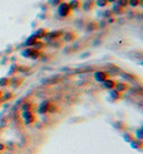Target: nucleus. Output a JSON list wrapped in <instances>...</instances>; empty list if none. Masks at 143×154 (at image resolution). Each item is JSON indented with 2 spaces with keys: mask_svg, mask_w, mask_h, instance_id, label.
<instances>
[{
  "mask_svg": "<svg viewBox=\"0 0 143 154\" xmlns=\"http://www.w3.org/2000/svg\"><path fill=\"white\" fill-rule=\"evenodd\" d=\"M57 11H58V15H59L60 17H63V18H67L69 17L70 15H72V11L73 10L69 8V6L67 2H62L58 5V8H57Z\"/></svg>",
  "mask_w": 143,
  "mask_h": 154,
  "instance_id": "nucleus-1",
  "label": "nucleus"
},
{
  "mask_svg": "<svg viewBox=\"0 0 143 154\" xmlns=\"http://www.w3.org/2000/svg\"><path fill=\"white\" fill-rule=\"evenodd\" d=\"M23 55L35 60V59H38L40 56V52L38 51V50H36V48H27L26 51L23 52Z\"/></svg>",
  "mask_w": 143,
  "mask_h": 154,
  "instance_id": "nucleus-2",
  "label": "nucleus"
},
{
  "mask_svg": "<svg viewBox=\"0 0 143 154\" xmlns=\"http://www.w3.org/2000/svg\"><path fill=\"white\" fill-rule=\"evenodd\" d=\"M23 118H25V123L27 125H32L36 121V116L34 115L32 110H26V112H23Z\"/></svg>",
  "mask_w": 143,
  "mask_h": 154,
  "instance_id": "nucleus-3",
  "label": "nucleus"
},
{
  "mask_svg": "<svg viewBox=\"0 0 143 154\" xmlns=\"http://www.w3.org/2000/svg\"><path fill=\"white\" fill-rule=\"evenodd\" d=\"M94 79L96 80L97 82H104L105 80L109 79V73L105 72V71H97L94 73Z\"/></svg>",
  "mask_w": 143,
  "mask_h": 154,
  "instance_id": "nucleus-4",
  "label": "nucleus"
},
{
  "mask_svg": "<svg viewBox=\"0 0 143 154\" xmlns=\"http://www.w3.org/2000/svg\"><path fill=\"white\" fill-rule=\"evenodd\" d=\"M114 89L123 94L124 91H128V90H129L130 86H129V83H126V82H116L115 88H114Z\"/></svg>",
  "mask_w": 143,
  "mask_h": 154,
  "instance_id": "nucleus-5",
  "label": "nucleus"
},
{
  "mask_svg": "<svg viewBox=\"0 0 143 154\" xmlns=\"http://www.w3.org/2000/svg\"><path fill=\"white\" fill-rule=\"evenodd\" d=\"M67 4H68L69 8H70L72 10H77L82 7L83 1H82V0H72V1H69V2H67Z\"/></svg>",
  "mask_w": 143,
  "mask_h": 154,
  "instance_id": "nucleus-6",
  "label": "nucleus"
},
{
  "mask_svg": "<svg viewBox=\"0 0 143 154\" xmlns=\"http://www.w3.org/2000/svg\"><path fill=\"white\" fill-rule=\"evenodd\" d=\"M103 84H104V87H105L106 89H109V90H113V89L115 88V84H116V81L113 79H109L105 80L104 82H103Z\"/></svg>",
  "mask_w": 143,
  "mask_h": 154,
  "instance_id": "nucleus-7",
  "label": "nucleus"
},
{
  "mask_svg": "<svg viewBox=\"0 0 143 154\" xmlns=\"http://www.w3.org/2000/svg\"><path fill=\"white\" fill-rule=\"evenodd\" d=\"M94 6H95L94 1H92V0H87V1H85V2L82 4V8H83L85 11H89V10H92L93 8H94Z\"/></svg>",
  "mask_w": 143,
  "mask_h": 154,
  "instance_id": "nucleus-8",
  "label": "nucleus"
},
{
  "mask_svg": "<svg viewBox=\"0 0 143 154\" xmlns=\"http://www.w3.org/2000/svg\"><path fill=\"white\" fill-rule=\"evenodd\" d=\"M111 98L113 99V100H121V99L123 98V94L122 92H120V91H117V90H115V89H113L111 91Z\"/></svg>",
  "mask_w": 143,
  "mask_h": 154,
  "instance_id": "nucleus-9",
  "label": "nucleus"
},
{
  "mask_svg": "<svg viewBox=\"0 0 143 154\" xmlns=\"http://www.w3.org/2000/svg\"><path fill=\"white\" fill-rule=\"evenodd\" d=\"M76 38V33L75 32H67L64 34V41L65 42H72Z\"/></svg>",
  "mask_w": 143,
  "mask_h": 154,
  "instance_id": "nucleus-10",
  "label": "nucleus"
},
{
  "mask_svg": "<svg viewBox=\"0 0 143 154\" xmlns=\"http://www.w3.org/2000/svg\"><path fill=\"white\" fill-rule=\"evenodd\" d=\"M49 105H51V103H48V101H45V103H43L42 105L39 106V108H38L39 112H40V114H46V112H48V109H49Z\"/></svg>",
  "mask_w": 143,
  "mask_h": 154,
  "instance_id": "nucleus-11",
  "label": "nucleus"
},
{
  "mask_svg": "<svg viewBox=\"0 0 143 154\" xmlns=\"http://www.w3.org/2000/svg\"><path fill=\"white\" fill-rule=\"evenodd\" d=\"M47 34H48V31H47L46 28H40V29H38L37 33L35 34V35H36L37 38L39 39V38H43V37H45V36H47Z\"/></svg>",
  "mask_w": 143,
  "mask_h": 154,
  "instance_id": "nucleus-12",
  "label": "nucleus"
},
{
  "mask_svg": "<svg viewBox=\"0 0 143 154\" xmlns=\"http://www.w3.org/2000/svg\"><path fill=\"white\" fill-rule=\"evenodd\" d=\"M131 145L134 150H138V151H141L142 150V142L141 141H132L131 142Z\"/></svg>",
  "mask_w": 143,
  "mask_h": 154,
  "instance_id": "nucleus-13",
  "label": "nucleus"
},
{
  "mask_svg": "<svg viewBox=\"0 0 143 154\" xmlns=\"http://www.w3.org/2000/svg\"><path fill=\"white\" fill-rule=\"evenodd\" d=\"M94 4L96 6H98V7H101V8H106L107 6L110 5V4L107 2V0H95Z\"/></svg>",
  "mask_w": 143,
  "mask_h": 154,
  "instance_id": "nucleus-14",
  "label": "nucleus"
},
{
  "mask_svg": "<svg viewBox=\"0 0 143 154\" xmlns=\"http://www.w3.org/2000/svg\"><path fill=\"white\" fill-rule=\"evenodd\" d=\"M38 42V38L36 35H34V36H32V37H29V39L27 41V44L28 46H35V44Z\"/></svg>",
  "mask_w": 143,
  "mask_h": 154,
  "instance_id": "nucleus-15",
  "label": "nucleus"
},
{
  "mask_svg": "<svg viewBox=\"0 0 143 154\" xmlns=\"http://www.w3.org/2000/svg\"><path fill=\"white\" fill-rule=\"evenodd\" d=\"M47 36L49 38H59L60 36H63V32H59V31H57V32H53V33H48L47 34Z\"/></svg>",
  "mask_w": 143,
  "mask_h": 154,
  "instance_id": "nucleus-16",
  "label": "nucleus"
},
{
  "mask_svg": "<svg viewBox=\"0 0 143 154\" xmlns=\"http://www.w3.org/2000/svg\"><path fill=\"white\" fill-rule=\"evenodd\" d=\"M10 79L9 78H1L0 79V87H7L10 84Z\"/></svg>",
  "mask_w": 143,
  "mask_h": 154,
  "instance_id": "nucleus-17",
  "label": "nucleus"
},
{
  "mask_svg": "<svg viewBox=\"0 0 143 154\" xmlns=\"http://www.w3.org/2000/svg\"><path fill=\"white\" fill-rule=\"evenodd\" d=\"M124 140L126 141V142L131 143L132 141L135 140V136H134L133 134H131V133H125V134H124Z\"/></svg>",
  "mask_w": 143,
  "mask_h": 154,
  "instance_id": "nucleus-18",
  "label": "nucleus"
},
{
  "mask_svg": "<svg viewBox=\"0 0 143 154\" xmlns=\"http://www.w3.org/2000/svg\"><path fill=\"white\" fill-rule=\"evenodd\" d=\"M116 5H119L122 8H125L129 6V0H116Z\"/></svg>",
  "mask_w": 143,
  "mask_h": 154,
  "instance_id": "nucleus-19",
  "label": "nucleus"
},
{
  "mask_svg": "<svg viewBox=\"0 0 143 154\" xmlns=\"http://www.w3.org/2000/svg\"><path fill=\"white\" fill-rule=\"evenodd\" d=\"M142 4V0H129V6L132 7H138Z\"/></svg>",
  "mask_w": 143,
  "mask_h": 154,
  "instance_id": "nucleus-20",
  "label": "nucleus"
},
{
  "mask_svg": "<svg viewBox=\"0 0 143 154\" xmlns=\"http://www.w3.org/2000/svg\"><path fill=\"white\" fill-rule=\"evenodd\" d=\"M123 10H124V8H122V7H120L119 5H116L115 7L113 8V14H114V13H115V14H123V13H124Z\"/></svg>",
  "mask_w": 143,
  "mask_h": 154,
  "instance_id": "nucleus-21",
  "label": "nucleus"
},
{
  "mask_svg": "<svg viewBox=\"0 0 143 154\" xmlns=\"http://www.w3.org/2000/svg\"><path fill=\"white\" fill-rule=\"evenodd\" d=\"M104 17H110V16H112L113 15V13H112L111 10H105V13H104Z\"/></svg>",
  "mask_w": 143,
  "mask_h": 154,
  "instance_id": "nucleus-22",
  "label": "nucleus"
},
{
  "mask_svg": "<svg viewBox=\"0 0 143 154\" xmlns=\"http://www.w3.org/2000/svg\"><path fill=\"white\" fill-rule=\"evenodd\" d=\"M51 1H53L51 4H53L54 6H58L59 4H62V2H63V0H51Z\"/></svg>",
  "mask_w": 143,
  "mask_h": 154,
  "instance_id": "nucleus-23",
  "label": "nucleus"
},
{
  "mask_svg": "<svg viewBox=\"0 0 143 154\" xmlns=\"http://www.w3.org/2000/svg\"><path fill=\"white\" fill-rule=\"evenodd\" d=\"M6 149V146L4 144H0V152H2V151H4V150Z\"/></svg>",
  "mask_w": 143,
  "mask_h": 154,
  "instance_id": "nucleus-24",
  "label": "nucleus"
},
{
  "mask_svg": "<svg viewBox=\"0 0 143 154\" xmlns=\"http://www.w3.org/2000/svg\"><path fill=\"white\" fill-rule=\"evenodd\" d=\"M107 2L109 4H114V2H116V0H107Z\"/></svg>",
  "mask_w": 143,
  "mask_h": 154,
  "instance_id": "nucleus-25",
  "label": "nucleus"
},
{
  "mask_svg": "<svg viewBox=\"0 0 143 154\" xmlns=\"http://www.w3.org/2000/svg\"><path fill=\"white\" fill-rule=\"evenodd\" d=\"M2 94H2V91H1V90H0V98H1V97H2Z\"/></svg>",
  "mask_w": 143,
  "mask_h": 154,
  "instance_id": "nucleus-26",
  "label": "nucleus"
}]
</instances>
